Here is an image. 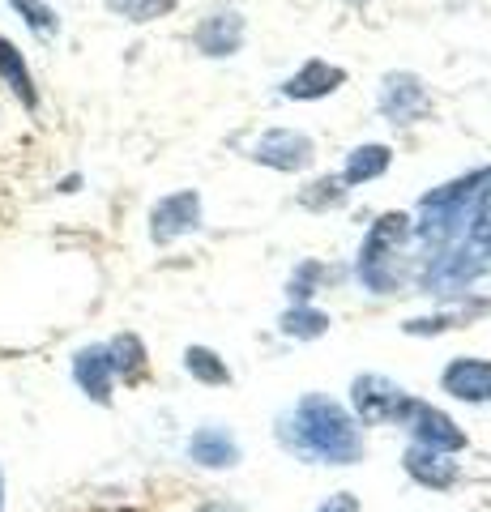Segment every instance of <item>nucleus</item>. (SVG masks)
<instances>
[{
	"mask_svg": "<svg viewBox=\"0 0 491 512\" xmlns=\"http://www.w3.org/2000/svg\"><path fill=\"white\" fill-rule=\"evenodd\" d=\"M445 393H453L457 402H491V363L487 359H453L445 367Z\"/></svg>",
	"mask_w": 491,
	"mask_h": 512,
	"instance_id": "9",
	"label": "nucleus"
},
{
	"mask_svg": "<svg viewBox=\"0 0 491 512\" xmlns=\"http://www.w3.org/2000/svg\"><path fill=\"white\" fill-rule=\"evenodd\" d=\"M0 500H5V495H0Z\"/></svg>",
	"mask_w": 491,
	"mask_h": 512,
	"instance_id": "25",
	"label": "nucleus"
},
{
	"mask_svg": "<svg viewBox=\"0 0 491 512\" xmlns=\"http://www.w3.org/2000/svg\"><path fill=\"white\" fill-rule=\"evenodd\" d=\"M406 474L415 478V483H423V487H449L453 478H457V466H453L445 453H432V448L415 444L406 453Z\"/></svg>",
	"mask_w": 491,
	"mask_h": 512,
	"instance_id": "12",
	"label": "nucleus"
},
{
	"mask_svg": "<svg viewBox=\"0 0 491 512\" xmlns=\"http://www.w3.org/2000/svg\"><path fill=\"white\" fill-rule=\"evenodd\" d=\"M188 453H193V461H201V466H235V461H240V444L218 427H201L197 436L188 440Z\"/></svg>",
	"mask_w": 491,
	"mask_h": 512,
	"instance_id": "14",
	"label": "nucleus"
},
{
	"mask_svg": "<svg viewBox=\"0 0 491 512\" xmlns=\"http://www.w3.org/2000/svg\"><path fill=\"white\" fill-rule=\"evenodd\" d=\"M73 188H82V175H69V180L60 184V192H73Z\"/></svg>",
	"mask_w": 491,
	"mask_h": 512,
	"instance_id": "24",
	"label": "nucleus"
},
{
	"mask_svg": "<svg viewBox=\"0 0 491 512\" xmlns=\"http://www.w3.org/2000/svg\"><path fill=\"white\" fill-rule=\"evenodd\" d=\"M0 77H5L9 90L18 94V99H22L26 107H35V103H39V94H35V82H30L26 60H22V52H18V47H13L5 35H0Z\"/></svg>",
	"mask_w": 491,
	"mask_h": 512,
	"instance_id": "15",
	"label": "nucleus"
},
{
	"mask_svg": "<svg viewBox=\"0 0 491 512\" xmlns=\"http://www.w3.org/2000/svg\"><path fill=\"white\" fill-rule=\"evenodd\" d=\"M410 235V214H380V222L372 227L368 244L359 252V278L372 286V291L385 295L393 282V269H389V256H398V244Z\"/></svg>",
	"mask_w": 491,
	"mask_h": 512,
	"instance_id": "2",
	"label": "nucleus"
},
{
	"mask_svg": "<svg viewBox=\"0 0 491 512\" xmlns=\"http://www.w3.org/2000/svg\"><path fill=\"white\" fill-rule=\"evenodd\" d=\"M107 350V363H112V376H124V380H137L146 372V346H141L133 333H120L103 346Z\"/></svg>",
	"mask_w": 491,
	"mask_h": 512,
	"instance_id": "16",
	"label": "nucleus"
},
{
	"mask_svg": "<svg viewBox=\"0 0 491 512\" xmlns=\"http://www.w3.org/2000/svg\"><path fill=\"white\" fill-rule=\"evenodd\" d=\"M312 278H321V265L304 261V265H299V274L291 278V299H295V303H304V299L312 295Z\"/></svg>",
	"mask_w": 491,
	"mask_h": 512,
	"instance_id": "22",
	"label": "nucleus"
},
{
	"mask_svg": "<svg viewBox=\"0 0 491 512\" xmlns=\"http://www.w3.org/2000/svg\"><path fill=\"white\" fill-rule=\"evenodd\" d=\"M201 227V192L184 188V192H171L150 210V239L154 244H171L188 231Z\"/></svg>",
	"mask_w": 491,
	"mask_h": 512,
	"instance_id": "5",
	"label": "nucleus"
},
{
	"mask_svg": "<svg viewBox=\"0 0 491 512\" xmlns=\"http://www.w3.org/2000/svg\"><path fill=\"white\" fill-rule=\"evenodd\" d=\"M282 444L287 448H299L304 457H316V461H329V466H351L363 453V440L338 402L329 397H304L287 419H282Z\"/></svg>",
	"mask_w": 491,
	"mask_h": 512,
	"instance_id": "1",
	"label": "nucleus"
},
{
	"mask_svg": "<svg viewBox=\"0 0 491 512\" xmlns=\"http://www.w3.org/2000/svg\"><path fill=\"white\" fill-rule=\"evenodd\" d=\"M9 5L22 13V22L35 30L39 39H52L56 30H60V18H56V9L47 5V0H9Z\"/></svg>",
	"mask_w": 491,
	"mask_h": 512,
	"instance_id": "20",
	"label": "nucleus"
},
{
	"mask_svg": "<svg viewBox=\"0 0 491 512\" xmlns=\"http://www.w3.org/2000/svg\"><path fill=\"white\" fill-rule=\"evenodd\" d=\"M73 380L94 397V402H112V363H107V350L103 346H86L77 350L73 359Z\"/></svg>",
	"mask_w": 491,
	"mask_h": 512,
	"instance_id": "11",
	"label": "nucleus"
},
{
	"mask_svg": "<svg viewBox=\"0 0 491 512\" xmlns=\"http://www.w3.org/2000/svg\"><path fill=\"white\" fill-rule=\"evenodd\" d=\"M389 163H393V150L380 146V141H372V146H355L351 158H346V167H342V184L380 180V175L389 171Z\"/></svg>",
	"mask_w": 491,
	"mask_h": 512,
	"instance_id": "13",
	"label": "nucleus"
},
{
	"mask_svg": "<svg viewBox=\"0 0 491 512\" xmlns=\"http://www.w3.org/2000/svg\"><path fill=\"white\" fill-rule=\"evenodd\" d=\"M342 82H346V69H338V64H329V60H308L304 69L291 73L287 82H282V94L308 103V99H325V94H334Z\"/></svg>",
	"mask_w": 491,
	"mask_h": 512,
	"instance_id": "10",
	"label": "nucleus"
},
{
	"mask_svg": "<svg viewBox=\"0 0 491 512\" xmlns=\"http://www.w3.org/2000/svg\"><path fill=\"white\" fill-rule=\"evenodd\" d=\"M316 512H359L355 495H329V504H321Z\"/></svg>",
	"mask_w": 491,
	"mask_h": 512,
	"instance_id": "23",
	"label": "nucleus"
},
{
	"mask_svg": "<svg viewBox=\"0 0 491 512\" xmlns=\"http://www.w3.org/2000/svg\"><path fill=\"white\" fill-rule=\"evenodd\" d=\"M351 397H355V410L363 423H398L402 427L410 406H415V397L385 376H359L351 384Z\"/></svg>",
	"mask_w": 491,
	"mask_h": 512,
	"instance_id": "3",
	"label": "nucleus"
},
{
	"mask_svg": "<svg viewBox=\"0 0 491 512\" xmlns=\"http://www.w3.org/2000/svg\"><path fill=\"white\" fill-rule=\"evenodd\" d=\"M252 158L274 171H304V167H312L316 146H312V137L295 133V128H269L257 146H252Z\"/></svg>",
	"mask_w": 491,
	"mask_h": 512,
	"instance_id": "6",
	"label": "nucleus"
},
{
	"mask_svg": "<svg viewBox=\"0 0 491 512\" xmlns=\"http://www.w3.org/2000/svg\"><path fill=\"white\" fill-rule=\"evenodd\" d=\"M380 116L393 120V124H415L427 116V107H432V94H427L423 77L419 73H385V82H380Z\"/></svg>",
	"mask_w": 491,
	"mask_h": 512,
	"instance_id": "4",
	"label": "nucleus"
},
{
	"mask_svg": "<svg viewBox=\"0 0 491 512\" xmlns=\"http://www.w3.org/2000/svg\"><path fill=\"white\" fill-rule=\"evenodd\" d=\"M103 5L124 22H154V18H167L176 9V0H103Z\"/></svg>",
	"mask_w": 491,
	"mask_h": 512,
	"instance_id": "18",
	"label": "nucleus"
},
{
	"mask_svg": "<svg viewBox=\"0 0 491 512\" xmlns=\"http://www.w3.org/2000/svg\"><path fill=\"white\" fill-rule=\"evenodd\" d=\"M184 367H188V372H193L197 380H205V384H227V380H231V367L218 359L214 350H205V346H188Z\"/></svg>",
	"mask_w": 491,
	"mask_h": 512,
	"instance_id": "17",
	"label": "nucleus"
},
{
	"mask_svg": "<svg viewBox=\"0 0 491 512\" xmlns=\"http://www.w3.org/2000/svg\"><path fill=\"white\" fill-rule=\"evenodd\" d=\"M193 43L201 56H235L244 43V18L235 9H218L197 26Z\"/></svg>",
	"mask_w": 491,
	"mask_h": 512,
	"instance_id": "8",
	"label": "nucleus"
},
{
	"mask_svg": "<svg viewBox=\"0 0 491 512\" xmlns=\"http://www.w3.org/2000/svg\"><path fill=\"white\" fill-rule=\"evenodd\" d=\"M299 201H304L308 210H338V205H346V188H342V180H316L304 188Z\"/></svg>",
	"mask_w": 491,
	"mask_h": 512,
	"instance_id": "21",
	"label": "nucleus"
},
{
	"mask_svg": "<svg viewBox=\"0 0 491 512\" xmlns=\"http://www.w3.org/2000/svg\"><path fill=\"white\" fill-rule=\"evenodd\" d=\"M329 329V316L308 308V303H295V308L282 316V333H291V338H321Z\"/></svg>",
	"mask_w": 491,
	"mask_h": 512,
	"instance_id": "19",
	"label": "nucleus"
},
{
	"mask_svg": "<svg viewBox=\"0 0 491 512\" xmlns=\"http://www.w3.org/2000/svg\"><path fill=\"white\" fill-rule=\"evenodd\" d=\"M402 427L415 431V440H419L423 448H432V453H457V448H466V431L457 427L449 414H440V410L423 406V402L410 406V414H406Z\"/></svg>",
	"mask_w": 491,
	"mask_h": 512,
	"instance_id": "7",
	"label": "nucleus"
}]
</instances>
